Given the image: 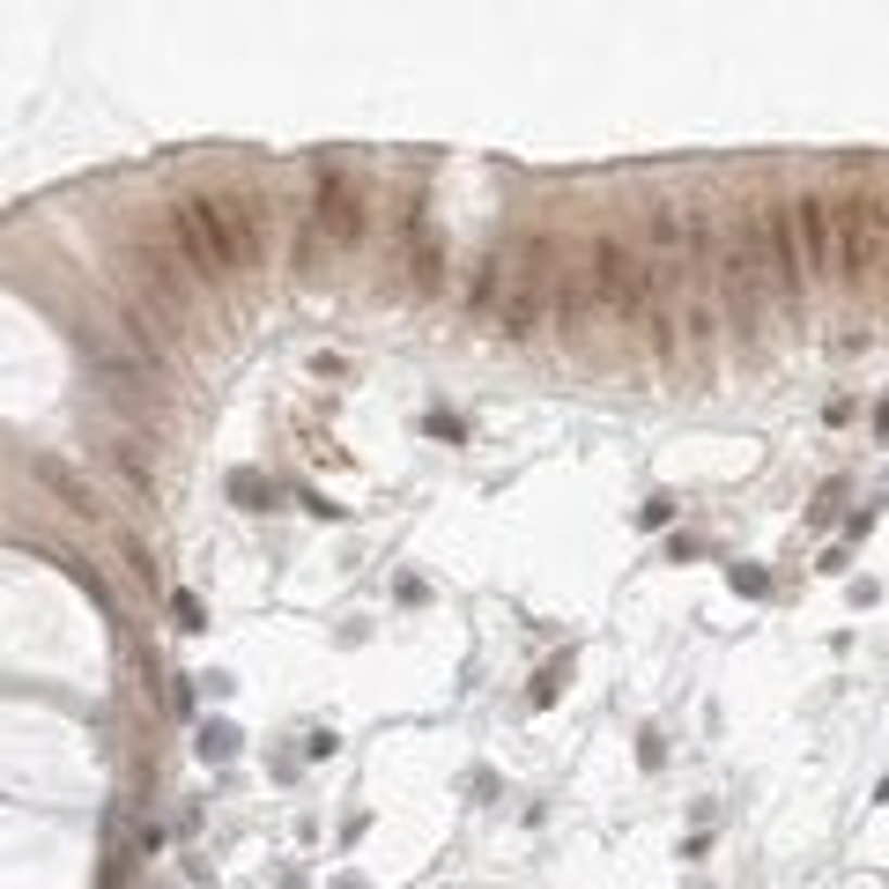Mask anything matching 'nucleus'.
<instances>
[{"mask_svg":"<svg viewBox=\"0 0 889 889\" xmlns=\"http://www.w3.org/2000/svg\"><path fill=\"white\" fill-rule=\"evenodd\" d=\"M556 238H526V245H511L497 253V334L505 341H526L542 334V312L556 304Z\"/></svg>","mask_w":889,"mask_h":889,"instance_id":"1","label":"nucleus"},{"mask_svg":"<svg viewBox=\"0 0 889 889\" xmlns=\"http://www.w3.org/2000/svg\"><path fill=\"white\" fill-rule=\"evenodd\" d=\"M586 304L608 319H652V259L623 238H593L586 253Z\"/></svg>","mask_w":889,"mask_h":889,"instance_id":"2","label":"nucleus"},{"mask_svg":"<svg viewBox=\"0 0 889 889\" xmlns=\"http://www.w3.org/2000/svg\"><path fill=\"white\" fill-rule=\"evenodd\" d=\"M882 230H889V208L875 193H852L830 208V259H838V275L846 282H867L875 275V259H882Z\"/></svg>","mask_w":889,"mask_h":889,"instance_id":"3","label":"nucleus"},{"mask_svg":"<svg viewBox=\"0 0 889 889\" xmlns=\"http://www.w3.org/2000/svg\"><path fill=\"white\" fill-rule=\"evenodd\" d=\"M170 238H178V259L193 267V282H223V275H238L230 238H223V223H215V201H178V208H170Z\"/></svg>","mask_w":889,"mask_h":889,"instance_id":"4","label":"nucleus"},{"mask_svg":"<svg viewBox=\"0 0 889 889\" xmlns=\"http://www.w3.org/2000/svg\"><path fill=\"white\" fill-rule=\"evenodd\" d=\"M312 230H319L327 245H356V238H364V186H356L348 170H327V178H319Z\"/></svg>","mask_w":889,"mask_h":889,"instance_id":"5","label":"nucleus"},{"mask_svg":"<svg viewBox=\"0 0 889 889\" xmlns=\"http://www.w3.org/2000/svg\"><path fill=\"white\" fill-rule=\"evenodd\" d=\"M786 208H793L801 267H808V275H838V259H830V201H786Z\"/></svg>","mask_w":889,"mask_h":889,"instance_id":"6","label":"nucleus"},{"mask_svg":"<svg viewBox=\"0 0 889 889\" xmlns=\"http://www.w3.org/2000/svg\"><path fill=\"white\" fill-rule=\"evenodd\" d=\"M215 223H223V238H230V259H238V275H245V267H253V253H259V230H253V208H245V201H230V193H223V201H215Z\"/></svg>","mask_w":889,"mask_h":889,"instance_id":"7","label":"nucleus"},{"mask_svg":"<svg viewBox=\"0 0 889 889\" xmlns=\"http://www.w3.org/2000/svg\"><path fill=\"white\" fill-rule=\"evenodd\" d=\"M38 474L52 482V490H60V497H67V511H97V497H89V482H82V474H75L67 460H38Z\"/></svg>","mask_w":889,"mask_h":889,"instance_id":"8","label":"nucleus"},{"mask_svg":"<svg viewBox=\"0 0 889 889\" xmlns=\"http://www.w3.org/2000/svg\"><path fill=\"white\" fill-rule=\"evenodd\" d=\"M119 474H127L134 490H149V460H141V445H134V437H119Z\"/></svg>","mask_w":889,"mask_h":889,"instance_id":"9","label":"nucleus"},{"mask_svg":"<svg viewBox=\"0 0 889 889\" xmlns=\"http://www.w3.org/2000/svg\"><path fill=\"white\" fill-rule=\"evenodd\" d=\"M170 608H178V623H186V631H201V600H193V593H170Z\"/></svg>","mask_w":889,"mask_h":889,"instance_id":"10","label":"nucleus"}]
</instances>
